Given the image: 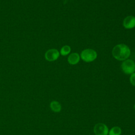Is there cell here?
Segmentation results:
<instances>
[{
    "instance_id": "obj_1",
    "label": "cell",
    "mask_w": 135,
    "mask_h": 135,
    "mask_svg": "<svg viewBox=\"0 0 135 135\" xmlns=\"http://www.w3.org/2000/svg\"><path fill=\"white\" fill-rule=\"evenodd\" d=\"M112 54L115 59L123 61L130 56V50L127 45L124 44H118L112 49Z\"/></svg>"
},
{
    "instance_id": "obj_2",
    "label": "cell",
    "mask_w": 135,
    "mask_h": 135,
    "mask_svg": "<svg viewBox=\"0 0 135 135\" xmlns=\"http://www.w3.org/2000/svg\"><path fill=\"white\" fill-rule=\"evenodd\" d=\"M97 57V53L93 49H87L83 50L81 53V57L83 61L86 62L93 61Z\"/></svg>"
},
{
    "instance_id": "obj_3",
    "label": "cell",
    "mask_w": 135,
    "mask_h": 135,
    "mask_svg": "<svg viewBox=\"0 0 135 135\" xmlns=\"http://www.w3.org/2000/svg\"><path fill=\"white\" fill-rule=\"evenodd\" d=\"M123 72L127 74H131L135 71V63L131 59L124 60L121 64Z\"/></svg>"
},
{
    "instance_id": "obj_4",
    "label": "cell",
    "mask_w": 135,
    "mask_h": 135,
    "mask_svg": "<svg viewBox=\"0 0 135 135\" xmlns=\"http://www.w3.org/2000/svg\"><path fill=\"white\" fill-rule=\"evenodd\" d=\"M93 131L95 135H108L109 129L105 124L98 123L94 126Z\"/></svg>"
},
{
    "instance_id": "obj_5",
    "label": "cell",
    "mask_w": 135,
    "mask_h": 135,
    "mask_svg": "<svg viewBox=\"0 0 135 135\" xmlns=\"http://www.w3.org/2000/svg\"><path fill=\"white\" fill-rule=\"evenodd\" d=\"M45 58L49 61H54L59 56V52L56 49H50L45 53Z\"/></svg>"
},
{
    "instance_id": "obj_6",
    "label": "cell",
    "mask_w": 135,
    "mask_h": 135,
    "mask_svg": "<svg viewBox=\"0 0 135 135\" xmlns=\"http://www.w3.org/2000/svg\"><path fill=\"white\" fill-rule=\"evenodd\" d=\"M123 26L127 29H131L135 27V17L128 16L126 17L123 22Z\"/></svg>"
},
{
    "instance_id": "obj_7",
    "label": "cell",
    "mask_w": 135,
    "mask_h": 135,
    "mask_svg": "<svg viewBox=\"0 0 135 135\" xmlns=\"http://www.w3.org/2000/svg\"><path fill=\"white\" fill-rule=\"evenodd\" d=\"M80 61V56L77 53H72L69 56L68 58V62L72 65L77 64Z\"/></svg>"
},
{
    "instance_id": "obj_8",
    "label": "cell",
    "mask_w": 135,
    "mask_h": 135,
    "mask_svg": "<svg viewBox=\"0 0 135 135\" xmlns=\"http://www.w3.org/2000/svg\"><path fill=\"white\" fill-rule=\"evenodd\" d=\"M50 108L54 112H59L61 111L62 107L61 104L56 101H52L50 104Z\"/></svg>"
},
{
    "instance_id": "obj_9",
    "label": "cell",
    "mask_w": 135,
    "mask_h": 135,
    "mask_svg": "<svg viewBox=\"0 0 135 135\" xmlns=\"http://www.w3.org/2000/svg\"><path fill=\"white\" fill-rule=\"evenodd\" d=\"M121 129L118 126L112 127L109 131V135H120L121 134Z\"/></svg>"
},
{
    "instance_id": "obj_10",
    "label": "cell",
    "mask_w": 135,
    "mask_h": 135,
    "mask_svg": "<svg viewBox=\"0 0 135 135\" xmlns=\"http://www.w3.org/2000/svg\"><path fill=\"white\" fill-rule=\"evenodd\" d=\"M71 51V47L69 45H64L61 50V54L62 55H68Z\"/></svg>"
},
{
    "instance_id": "obj_11",
    "label": "cell",
    "mask_w": 135,
    "mask_h": 135,
    "mask_svg": "<svg viewBox=\"0 0 135 135\" xmlns=\"http://www.w3.org/2000/svg\"><path fill=\"white\" fill-rule=\"evenodd\" d=\"M130 81L131 84L135 86V73H133L131 74L130 77Z\"/></svg>"
},
{
    "instance_id": "obj_12",
    "label": "cell",
    "mask_w": 135,
    "mask_h": 135,
    "mask_svg": "<svg viewBox=\"0 0 135 135\" xmlns=\"http://www.w3.org/2000/svg\"><path fill=\"white\" fill-rule=\"evenodd\" d=\"M133 108H134V109L135 110V104H134V105H133Z\"/></svg>"
}]
</instances>
